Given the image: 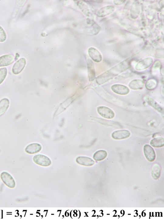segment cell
Returning a JSON list of instances; mask_svg holds the SVG:
<instances>
[{"instance_id": "obj_1", "label": "cell", "mask_w": 164, "mask_h": 219, "mask_svg": "<svg viewBox=\"0 0 164 219\" xmlns=\"http://www.w3.org/2000/svg\"><path fill=\"white\" fill-rule=\"evenodd\" d=\"M130 60L128 58L122 61L98 76L96 79L97 84L100 85L103 84L129 69L131 65Z\"/></svg>"}, {"instance_id": "obj_2", "label": "cell", "mask_w": 164, "mask_h": 219, "mask_svg": "<svg viewBox=\"0 0 164 219\" xmlns=\"http://www.w3.org/2000/svg\"><path fill=\"white\" fill-rule=\"evenodd\" d=\"M33 160L36 164L42 166L47 167L51 164V160L48 157L42 154L35 156Z\"/></svg>"}, {"instance_id": "obj_3", "label": "cell", "mask_w": 164, "mask_h": 219, "mask_svg": "<svg viewBox=\"0 0 164 219\" xmlns=\"http://www.w3.org/2000/svg\"><path fill=\"white\" fill-rule=\"evenodd\" d=\"M97 111L101 117L106 119H111L115 116L113 111L108 107L104 106L98 107Z\"/></svg>"}, {"instance_id": "obj_4", "label": "cell", "mask_w": 164, "mask_h": 219, "mask_svg": "<svg viewBox=\"0 0 164 219\" xmlns=\"http://www.w3.org/2000/svg\"><path fill=\"white\" fill-rule=\"evenodd\" d=\"M1 178L3 182L10 188H14L15 186V182L13 178L6 172H2L1 175Z\"/></svg>"}, {"instance_id": "obj_5", "label": "cell", "mask_w": 164, "mask_h": 219, "mask_svg": "<svg viewBox=\"0 0 164 219\" xmlns=\"http://www.w3.org/2000/svg\"><path fill=\"white\" fill-rule=\"evenodd\" d=\"M153 62V59L151 58H147L139 61L137 64L135 69L137 71H143L150 67Z\"/></svg>"}, {"instance_id": "obj_6", "label": "cell", "mask_w": 164, "mask_h": 219, "mask_svg": "<svg viewBox=\"0 0 164 219\" xmlns=\"http://www.w3.org/2000/svg\"><path fill=\"white\" fill-rule=\"evenodd\" d=\"M143 151L146 159L149 162H152L155 159V154L153 148L149 144H145L143 147Z\"/></svg>"}, {"instance_id": "obj_7", "label": "cell", "mask_w": 164, "mask_h": 219, "mask_svg": "<svg viewBox=\"0 0 164 219\" xmlns=\"http://www.w3.org/2000/svg\"><path fill=\"white\" fill-rule=\"evenodd\" d=\"M130 135V132L128 130H119L113 132L112 134V137L114 140H123L129 138Z\"/></svg>"}, {"instance_id": "obj_8", "label": "cell", "mask_w": 164, "mask_h": 219, "mask_svg": "<svg viewBox=\"0 0 164 219\" xmlns=\"http://www.w3.org/2000/svg\"><path fill=\"white\" fill-rule=\"evenodd\" d=\"M26 64V60L24 58L20 59L14 64L12 69V72L15 74L21 72Z\"/></svg>"}, {"instance_id": "obj_9", "label": "cell", "mask_w": 164, "mask_h": 219, "mask_svg": "<svg viewBox=\"0 0 164 219\" xmlns=\"http://www.w3.org/2000/svg\"><path fill=\"white\" fill-rule=\"evenodd\" d=\"M111 88L114 93L120 95L128 94L130 92V90L127 87L122 85L114 84L112 86Z\"/></svg>"}, {"instance_id": "obj_10", "label": "cell", "mask_w": 164, "mask_h": 219, "mask_svg": "<svg viewBox=\"0 0 164 219\" xmlns=\"http://www.w3.org/2000/svg\"><path fill=\"white\" fill-rule=\"evenodd\" d=\"M114 10L115 8L113 6H106L102 7L98 10L97 13V15L99 17H104L112 13Z\"/></svg>"}, {"instance_id": "obj_11", "label": "cell", "mask_w": 164, "mask_h": 219, "mask_svg": "<svg viewBox=\"0 0 164 219\" xmlns=\"http://www.w3.org/2000/svg\"><path fill=\"white\" fill-rule=\"evenodd\" d=\"M75 96L67 99L60 105L59 108L57 110L54 114L55 117L59 115L60 114L63 112L67 107L70 105L73 101L75 100Z\"/></svg>"}, {"instance_id": "obj_12", "label": "cell", "mask_w": 164, "mask_h": 219, "mask_svg": "<svg viewBox=\"0 0 164 219\" xmlns=\"http://www.w3.org/2000/svg\"><path fill=\"white\" fill-rule=\"evenodd\" d=\"M89 55L91 59L97 63H100L102 60V56L100 52L96 48L91 47L88 49Z\"/></svg>"}, {"instance_id": "obj_13", "label": "cell", "mask_w": 164, "mask_h": 219, "mask_svg": "<svg viewBox=\"0 0 164 219\" xmlns=\"http://www.w3.org/2000/svg\"><path fill=\"white\" fill-rule=\"evenodd\" d=\"M76 161L78 164L86 166H91L95 163V161L93 159L87 157H78Z\"/></svg>"}, {"instance_id": "obj_14", "label": "cell", "mask_w": 164, "mask_h": 219, "mask_svg": "<svg viewBox=\"0 0 164 219\" xmlns=\"http://www.w3.org/2000/svg\"><path fill=\"white\" fill-rule=\"evenodd\" d=\"M14 58L11 55H7L0 57V67L9 65L13 62Z\"/></svg>"}, {"instance_id": "obj_15", "label": "cell", "mask_w": 164, "mask_h": 219, "mask_svg": "<svg viewBox=\"0 0 164 219\" xmlns=\"http://www.w3.org/2000/svg\"><path fill=\"white\" fill-rule=\"evenodd\" d=\"M140 7L139 3L138 1L135 2L131 8L130 15L133 19L137 18L140 14Z\"/></svg>"}, {"instance_id": "obj_16", "label": "cell", "mask_w": 164, "mask_h": 219, "mask_svg": "<svg viewBox=\"0 0 164 219\" xmlns=\"http://www.w3.org/2000/svg\"><path fill=\"white\" fill-rule=\"evenodd\" d=\"M42 147L39 143H32L28 146L26 148V151L29 154L37 153L42 150Z\"/></svg>"}, {"instance_id": "obj_17", "label": "cell", "mask_w": 164, "mask_h": 219, "mask_svg": "<svg viewBox=\"0 0 164 219\" xmlns=\"http://www.w3.org/2000/svg\"><path fill=\"white\" fill-rule=\"evenodd\" d=\"M144 100L148 104L153 107L159 113H163V110L162 107L152 98L149 96H146L145 97Z\"/></svg>"}, {"instance_id": "obj_18", "label": "cell", "mask_w": 164, "mask_h": 219, "mask_svg": "<svg viewBox=\"0 0 164 219\" xmlns=\"http://www.w3.org/2000/svg\"><path fill=\"white\" fill-rule=\"evenodd\" d=\"M88 73L89 80L93 81L95 79L96 73L93 62L90 59L87 61Z\"/></svg>"}, {"instance_id": "obj_19", "label": "cell", "mask_w": 164, "mask_h": 219, "mask_svg": "<svg viewBox=\"0 0 164 219\" xmlns=\"http://www.w3.org/2000/svg\"><path fill=\"white\" fill-rule=\"evenodd\" d=\"M145 84V82L141 79H135L130 82L129 87L131 89L138 90L142 89Z\"/></svg>"}, {"instance_id": "obj_20", "label": "cell", "mask_w": 164, "mask_h": 219, "mask_svg": "<svg viewBox=\"0 0 164 219\" xmlns=\"http://www.w3.org/2000/svg\"><path fill=\"white\" fill-rule=\"evenodd\" d=\"M10 102L7 98H4L0 101V116L5 114L9 106Z\"/></svg>"}, {"instance_id": "obj_21", "label": "cell", "mask_w": 164, "mask_h": 219, "mask_svg": "<svg viewBox=\"0 0 164 219\" xmlns=\"http://www.w3.org/2000/svg\"><path fill=\"white\" fill-rule=\"evenodd\" d=\"M151 145L156 148L161 147L164 146V139L162 137L154 138L151 140Z\"/></svg>"}, {"instance_id": "obj_22", "label": "cell", "mask_w": 164, "mask_h": 219, "mask_svg": "<svg viewBox=\"0 0 164 219\" xmlns=\"http://www.w3.org/2000/svg\"><path fill=\"white\" fill-rule=\"evenodd\" d=\"M108 156V153L104 150H100L96 152L93 157L94 160L101 161L104 160Z\"/></svg>"}, {"instance_id": "obj_23", "label": "cell", "mask_w": 164, "mask_h": 219, "mask_svg": "<svg viewBox=\"0 0 164 219\" xmlns=\"http://www.w3.org/2000/svg\"><path fill=\"white\" fill-rule=\"evenodd\" d=\"M152 175L155 179H159L160 176L161 168L158 164H155L153 166L152 170Z\"/></svg>"}, {"instance_id": "obj_24", "label": "cell", "mask_w": 164, "mask_h": 219, "mask_svg": "<svg viewBox=\"0 0 164 219\" xmlns=\"http://www.w3.org/2000/svg\"><path fill=\"white\" fill-rule=\"evenodd\" d=\"M157 81L154 79H150L146 82L145 87L148 90H153L157 87Z\"/></svg>"}, {"instance_id": "obj_25", "label": "cell", "mask_w": 164, "mask_h": 219, "mask_svg": "<svg viewBox=\"0 0 164 219\" xmlns=\"http://www.w3.org/2000/svg\"><path fill=\"white\" fill-rule=\"evenodd\" d=\"M7 69L6 68H2L0 69V85H1L6 76Z\"/></svg>"}, {"instance_id": "obj_26", "label": "cell", "mask_w": 164, "mask_h": 219, "mask_svg": "<svg viewBox=\"0 0 164 219\" xmlns=\"http://www.w3.org/2000/svg\"><path fill=\"white\" fill-rule=\"evenodd\" d=\"M7 36L6 32L0 26V42H4L6 40Z\"/></svg>"}, {"instance_id": "obj_27", "label": "cell", "mask_w": 164, "mask_h": 219, "mask_svg": "<svg viewBox=\"0 0 164 219\" xmlns=\"http://www.w3.org/2000/svg\"><path fill=\"white\" fill-rule=\"evenodd\" d=\"M125 1H114V3L115 5H121L123 3H124Z\"/></svg>"}, {"instance_id": "obj_28", "label": "cell", "mask_w": 164, "mask_h": 219, "mask_svg": "<svg viewBox=\"0 0 164 219\" xmlns=\"http://www.w3.org/2000/svg\"><path fill=\"white\" fill-rule=\"evenodd\" d=\"M19 55L18 54H16L15 60H17L18 59V58H19Z\"/></svg>"}]
</instances>
